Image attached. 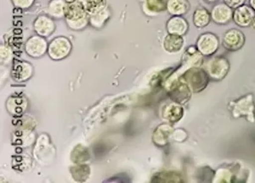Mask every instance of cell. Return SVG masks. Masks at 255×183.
I'll return each instance as SVG.
<instances>
[{"instance_id": "cell-12", "label": "cell", "mask_w": 255, "mask_h": 183, "mask_svg": "<svg viewBox=\"0 0 255 183\" xmlns=\"http://www.w3.org/2000/svg\"><path fill=\"white\" fill-rule=\"evenodd\" d=\"M55 23L51 18L46 15H41L35 20L34 28L41 37H48L55 31Z\"/></svg>"}, {"instance_id": "cell-10", "label": "cell", "mask_w": 255, "mask_h": 183, "mask_svg": "<svg viewBox=\"0 0 255 183\" xmlns=\"http://www.w3.org/2000/svg\"><path fill=\"white\" fill-rule=\"evenodd\" d=\"M46 50L47 43L46 41L44 40V37L34 36L26 42V52L32 57H39L43 56Z\"/></svg>"}, {"instance_id": "cell-2", "label": "cell", "mask_w": 255, "mask_h": 183, "mask_svg": "<svg viewBox=\"0 0 255 183\" xmlns=\"http://www.w3.org/2000/svg\"><path fill=\"white\" fill-rule=\"evenodd\" d=\"M231 108L232 117L236 119L246 117L250 122H255V102L252 94H249L237 101L232 102Z\"/></svg>"}, {"instance_id": "cell-5", "label": "cell", "mask_w": 255, "mask_h": 183, "mask_svg": "<svg viewBox=\"0 0 255 183\" xmlns=\"http://www.w3.org/2000/svg\"><path fill=\"white\" fill-rule=\"evenodd\" d=\"M186 78L192 91L198 93L207 87L209 76L206 71L195 68L186 73Z\"/></svg>"}, {"instance_id": "cell-17", "label": "cell", "mask_w": 255, "mask_h": 183, "mask_svg": "<svg viewBox=\"0 0 255 183\" xmlns=\"http://www.w3.org/2000/svg\"><path fill=\"white\" fill-rule=\"evenodd\" d=\"M168 0H145V8L150 14H157L167 9Z\"/></svg>"}, {"instance_id": "cell-3", "label": "cell", "mask_w": 255, "mask_h": 183, "mask_svg": "<svg viewBox=\"0 0 255 183\" xmlns=\"http://www.w3.org/2000/svg\"><path fill=\"white\" fill-rule=\"evenodd\" d=\"M229 69V62L224 57H215L209 60L206 63L207 74L209 78L215 81H220L225 78Z\"/></svg>"}, {"instance_id": "cell-25", "label": "cell", "mask_w": 255, "mask_h": 183, "mask_svg": "<svg viewBox=\"0 0 255 183\" xmlns=\"http://www.w3.org/2000/svg\"><path fill=\"white\" fill-rule=\"evenodd\" d=\"M64 1H66L67 3H73V2H75L77 0H64Z\"/></svg>"}, {"instance_id": "cell-26", "label": "cell", "mask_w": 255, "mask_h": 183, "mask_svg": "<svg viewBox=\"0 0 255 183\" xmlns=\"http://www.w3.org/2000/svg\"><path fill=\"white\" fill-rule=\"evenodd\" d=\"M206 1L207 2H209V3H215L217 0H206Z\"/></svg>"}, {"instance_id": "cell-8", "label": "cell", "mask_w": 255, "mask_h": 183, "mask_svg": "<svg viewBox=\"0 0 255 183\" xmlns=\"http://www.w3.org/2000/svg\"><path fill=\"white\" fill-rule=\"evenodd\" d=\"M255 17V11L250 5L238 7L233 11V20L238 26L248 27L252 25L253 20Z\"/></svg>"}, {"instance_id": "cell-19", "label": "cell", "mask_w": 255, "mask_h": 183, "mask_svg": "<svg viewBox=\"0 0 255 183\" xmlns=\"http://www.w3.org/2000/svg\"><path fill=\"white\" fill-rule=\"evenodd\" d=\"M84 4L89 15H92L94 13L106 8L107 0H85Z\"/></svg>"}, {"instance_id": "cell-4", "label": "cell", "mask_w": 255, "mask_h": 183, "mask_svg": "<svg viewBox=\"0 0 255 183\" xmlns=\"http://www.w3.org/2000/svg\"><path fill=\"white\" fill-rule=\"evenodd\" d=\"M220 46V41L217 36L206 32L198 38L197 42V50L201 55L204 56H211L217 52Z\"/></svg>"}, {"instance_id": "cell-15", "label": "cell", "mask_w": 255, "mask_h": 183, "mask_svg": "<svg viewBox=\"0 0 255 183\" xmlns=\"http://www.w3.org/2000/svg\"><path fill=\"white\" fill-rule=\"evenodd\" d=\"M67 7V3L64 0H51L49 3L48 11L53 17L61 18L65 16Z\"/></svg>"}, {"instance_id": "cell-24", "label": "cell", "mask_w": 255, "mask_h": 183, "mask_svg": "<svg viewBox=\"0 0 255 183\" xmlns=\"http://www.w3.org/2000/svg\"><path fill=\"white\" fill-rule=\"evenodd\" d=\"M251 26H252L253 29L255 31V19H254V20H253V23L252 25H251Z\"/></svg>"}, {"instance_id": "cell-14", "label": "cell", "mask_w": 255, "mask_h": 183, "mask_svg": "<svg viewBox=\"0 0 255 183\" xmlns=\"http://www.w3.org/2000/svg\"><path fill=\"white\" fill-rule=\"evenodd\" d=\"M190 4L187 0H168L167 9L172 15H185L189 10Z\"/></svg>"}, {"instance_id": "cell-11", "label": "cell", "mask_w": 255, "mask_h": 183, "mask_svg": "<svg viewBox=\"0 0 255 183\" xmlns=\"http://www.w3.org/2000/svg\"><path fill=\"white\" fill-rule=\"evenodd\" d=\"M188 22L186 21V19L179 15H174L167 22V31L169 34L185 35L188 31Z\"/></svg>"}, {"instance_id": "cell-16", "label": "cell", "mask_w": 255, "mask_h": 183, "mask_svg": "<svg viewBox=\"0 0 255 183\" xmlns=\"http://www.w3.org/2000/svg\"><path fill=\"white\" fill-rule=\"evenodd\" d=\"M211 20V15L206 9L198 8L193 14V23L198 28H203L209 25Z\"/></svg>"}, {"instance_id": "cell-22", "label": "cell", "mask_w": 255, "mask_h": 183, "mask_svg": "<svg viewBox=\"0 0 255 183\" xmlns=\"http://www.w3.org/2000/svg\"><path fill=\"white\" fill-rule=\"evenodd\" d=\"M225 3L230 6L232 9H237L240 6L244 5L246 0H224Z\"/></svg>"}, {"instance_id": "cell-9", "label": "cell", "mask_w": 255, "mask_h": 183, "mask_svg": "<svg viewBox=\"0 0 255 183\" xmlns=\"http://www.w3.org/2000/svg\"><path fill=\"white\" fill-rule=\"evenodd\" d=\"M226 3H219L212 9L211 19L218 25H226L233 19V10Z\"/></svg>"}, {"instance_id": "cell-1", "label": "cell", "mask_w": 255, "mask_h": 183, "mask_svg": "<svg viewBox=\"0 0 255 183\" xmlns=\"http://www.w3.org/2000/svg\"><path fill=\"white\" fill-rule=\"evenodd\" d=\"M65 17L68 26L73 30L83 29L90 20L85 6L79 1L67 3Z\"/></svg>"}, {"instance_id": "cell-7", "label": "cell", "mask_w": 255, "mask_h": 183, "mask_svg": "<svg viewBox=\"0 0 255 183\" xmlns=\"http://www.w3.org/2000/svg\"><path fill=\"white\" fill-rule=\"evenodd\" d=\"M245 44V36L240 30L231 29L224 34L222 44L226 50L229 51H238Z\"/></svg>"}, {"instance_id": "cell-23", "label": "cell", "mask_w": 255, "mask_h": 183, "mask_svg": "<svg viewBox=\"0 0 255 183\" xmlns=\"http://www.w3.org/2000/svg\"><path fill=\"white\" fill-rule=\"evenodd\" d=\"M250 4L255 11V0H250Z\"/></svg>"}, {"instance_id": "cell-20", "label": "cell", "mask_w": 255, "mask_h": 183, "mask_svg": "<svg viewBox=\"0 0 255 183\" xmlns=\"http://www.w3.org/2000/svg\"><path fill=\"white\" fill-rule=\"evenodd\" d=\"M183 110L182 108L178 105H170L169 107L167 108V111L164 112L167 120L169 122H177L180 120V117H182Z\"/></svg>"}, {"instance_id": "cell-21", "label": "cell", "mask_w": 255, "mask_h": 183, "mask_svg": "<svg viewBox=\"0 0 255 183\" xmlns=\"http://www.w3.org/2000/svg\"><path fill=\"white\" fill-rule=\"evenodd\" d=\"M12 2L18 8L26 9V8H29L30 6H32L34 0H12Z\"/></svg>"}, {"instance_id": "cell-6", "label": "cell", "mask_w": 255, "mask_h": 183, "mask_svg": "<svg viewBox=\"0 0 255 183\" xmlns=\"http://www.w3.org/2000/svg\"><path fill=\"white\" fill-rule=\"evenodd\" d=\"M72 45L67 38L59 37L49 44L48 52L54 60H61L69 55Z\"/></svg>"}, {"instance_id": "cell-13", "label": "cell", "mask_w": 255, "mask_h": 183, "mask_svg": "<svg viewBox=\"0 0 255 183\" xmlns=\"http://www.w3.org/2000/svg\"><path fill=\"white\" fill-rule=\"evenodd\" d=\"M184 45L182 36L169 34L163 40V48L168 53L179 52Z\"/></svg>"}, {"instance_id": "cell-18", "label": "cell", "mask_w": 255, "mask_h": 183, "mask_svg": "<svg viewBox=\"0 0 255 183\" xmlns=\"http://www.w3.org/2000/svg\"><path fill=\"white\" fill-rule=\"evenodd\" d=\"M90 15V23L92 24V26L95 27H100V26H103V24L107 21L109 18L110 13L106 7L104 9H101V10Z\"/></svg>"}]
</instances>
